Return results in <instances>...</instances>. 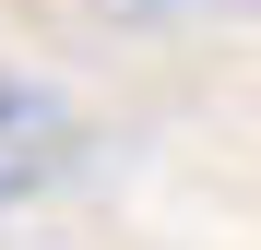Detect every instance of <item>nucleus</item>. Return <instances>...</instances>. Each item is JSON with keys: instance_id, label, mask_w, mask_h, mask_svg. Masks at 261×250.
Returning a JSON list of instances; mask_svg holds the SVG:
<instances>
[{"instance_id": "nucleus-1", "label": "nucleus", "mask_w": 261, "mask_h": 250, "mask_svg": "<svg viewBox=\"0 0 261 250\" xmlns=\"http://www.w3.org/2000/svg\"><path fill=\"white\" fill-rule=\"evenodd\" d=\"M71 155H83L71 96H48V83H24V72H0V202H36L48 179H71Z\"/></svg>"}]
</instances>
